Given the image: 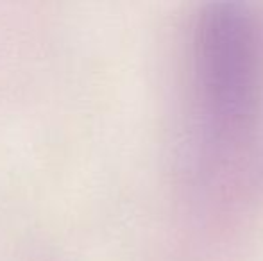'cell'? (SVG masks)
Here are the masks:
<instances>
[{
    "instance_id": "cell-1",
    "label": "cell",
    "mask_w": 263,
    "mask_h": 261,
    "mask_svg": "<svg viewBox=\"0 0 263 261\" xmlns=\"http://www.w3.org/2000/svg\"><path fill=\"white\" fill-rule=\"evenodd\" d=\"M202 88L222 129L243 126L261 88L258 36L243 16L229 11L208 16L202 34Z\"/></svg>"
}]
</instances>
